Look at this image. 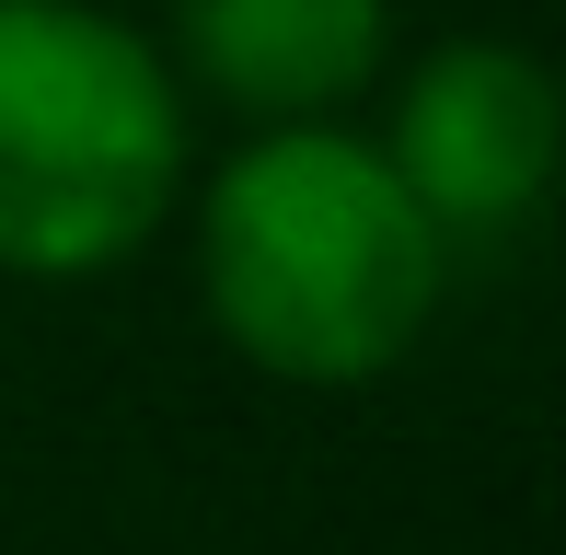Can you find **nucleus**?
I'll return each instance as SVG.
<instances>
[{
  "label": "nucleus",
  "mask_w": 566,
  "mask_h": 555,
  "mask_svg": "<svg viewBox=\"0 0 566 555\" xmlns=\"http://www.w3.org/2000/svg\"><path fill=\"white\" fill-rule=\"evenodd\" d=\"M174 220L197 243L209 336L290 394H370L405 370L462 266L358 116L243 128L209 174H186Z\"/></svg>",
  "instance_id": "1"
},
{
  "label": "nucleus",
  "mask_w": 566,
  "mask_h": 555,
  "mask_svg": "<svg viewBox=\"0 0 566 555\" xmlns=\"http://www.w3.org/2000/svg\"><path fill=\"white\" fill-rule=\"evenodd\" d=\"M197 105L105 0H0V278H105L174 232Z\"/></svg>",
  "instance_id": "2"
},
{
  "label": "nucleus",
  "mask_w": 566,
  "mask_h": 555,
  "mask_svg": "<svg viewBox=\"0 0 566 555\" xmlns=\"http://www.w3.org/2000/svg\"><path fill=\"white\" fill-rule=\"evenodd\" d=\"M163 59L186 105H220L243 128L358 116L394 70V0H174Z\"/></svg>",
  "instance_id": "4"
},
{
  "label": "nucleus",
  "mask_w": 566,
  "mask_h": 555,
  "mask_svg": "<svg viewBox=\"0 0 566 555\" xmlns=\"http://www.w3.org/2000/svg\"><path fill=\"white\" fill-rule=\"evenodd\" d=\"M381 82H394V116H381L370 139H381V163L405 174V197L440 220L451 255L532 232V209H544V186H555V150H566L555 70L532 59V46H509V35H451V46H428V59L381 70Z\"/></svg>",
  "instance_id": "3"
}]
</instances>
